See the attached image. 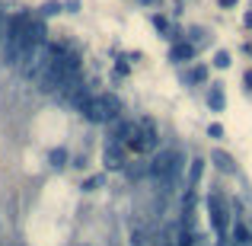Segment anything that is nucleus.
<instances>
[{
  "label": "nucleus",
  "instance_id": "f257e3e1",
  "mask_svg": "<svg viewBox=\"0 0 252 246\" xmlns=\"http://www.w3.org/2000/svg\"><path fill=\"white\" fill-rule=\"evenodd\" d=\"M77 70H80V58H77L67 45H45L42 61H38V70H35L38 90L42 93H58Z\"/></svg>",
  "mask_w": 252,
  "mask_h": 246
},
{
  "label": "nucleus",
  "instance_id": "f03ea898",
  "mask_svg": "<svg viewBox=\"0 0 252 246\" xmlns=\"http://www.w3.org/2000/svg\"><path fill=\"white\" fill-rule=\"evenodd\" d=\"M26 26H29V13H13V16H6L3 42H0V55H3L6 64H16L19 48L26 45Z\"/></svg>",
  "mask_w": 252,
  "mask_h": 246
},
{
  "label": "nucleus",
  "instance_id": "7ed1b4c3",
  "mask_svg": "<svg viewBox=\"0 0 252 246\" xmlns=\"http://www.w3.org/2000/svg\"><path fill=\"white\" fill-rule=\"evenodd\" d=\"M118 115H122V103H118V96H112V93L93 96V103L83 109V118L93 122V125H109V122H115Z\"/></svg>",
  "mask_w": 252,
  "mask_h": 246
},
{
  "label": "nucleus",
  "instance_id": "20e7f679",
  "mask_svg": "<svg viewBox=\"0 0 252 246\" xmlns=\"http://www.w3.org/2000/svg\"><path fill=\"white\" fill-rule=\"evenodd\" d=\"M61 96H64V103H67V105H74L77 112H83L86 105L93 103V90H90V86H86V83H83L77 74H74L67 83L61 86Z\"/></svg>",
  "mask_w": 252,
  "mask_h": 246
},
{
  "label": "nucleus",
  "instance_id": "39448f33",
  "mask_svg": "<svg viewBox=\"0 0 252 246\" xmlns=\"http://www.w3.org/2000/svg\"><path fill=\"white\" fill-rule=\"evenodd\" d=\"M208 211H211V227L217 230L220 237H227L230 230V205L220 192H211L208 195Z\"/></svg>",
  "mask_w": 252,
  "mask_h": 246
},
{
  "label": "nucleus",
  "instance_id": "423d86ee",
  "mask_svg": "<svg viewBox=\"0 0 252 246\" xmlns=\"http://www.w3.org/2000/svg\"><path fill=\"white\" fill-rule=\"evenodd\" d=\"M125 147L134 150V154H147V150L157 147V135H154V122H137V128L131 131V138L125 141Z\"/></svg>",
  "mask_w": 252,
  "mask_h": 246
},
{
  "label": "nucleus",
  "instance_id": "0eeeda50",
  "mask_svg": "<svg viewBox=\"0 0 252 246\" xmlns=\"http://www.w3.org/2000/svg\"><path fill=\"white\" fill-rule=\"evenodd\" d=\"M102 160H105V166H109V170H122V166H125V154H122V144L109 141V147H105Z\"/></svg>",
  "mask_w": 252,
  "mask_h": 246
},
{
  "label": "nucleus",
  "instance_id": "6e6552de",
  "mask_svg": "<svg viewBox=\"0 0 252 246\" xmlns=\"http://www.w3.org/2000/svg\"><path fill=\"white\" fill-rule=\"evenodd\" d=\"M169 58H172V61H191V58H195V45L176 42V45H172V51H169Z\"/></svg>",
  "mask_w": 252,
  "mask_h": 246
},
{
  "label": "nucleus",
  "instance_id": "1a4fd4ad",
  "mask_svg": "<svg viewBox=\"0 0 252 246\" xmlns=\"http://www.w3.org/2000/svg\"><path fill=\"white\" fill-rule=\"evenodd\" d=\"M208 105H211L214 112H223V105H227V96H223L220 86H211V93H208Z\"/></svg>",
  "mask_w": 252,
  "mask_h": 246
},
{
  "label": "nucleus",
  "instance_id": "9d476101",
  "mask_svg": "<svg viewBox=\"0 0 252 246\" xmlns=\"http://www.w3.org/2000/svg\"><path fill=\"white\" fill-rule=\"evenodd\" d=\"M48 163H51V170H64V166H67V150L64 147H51Z\"/></svg>",
  "mask_w": 252,
  "mask_h": 246
},
{
  "label": "nucleus",
  "instance_id": "9b49d317",
  "mask_svg": "<svg viewBox=\"0 0 252 246\" xmlns=\"http://www.w3.org/2000/svg\"><path fill=\"white\" fill-rule=\"evenodd\" d=\"M233 237H236V246H249V243H252V230L246 227V224H236Z\"/></svg>",
  "mask_w": 252,
  "mask_h": 246
},
{
  "label": "nucleus",
  "instance_id": "f8f14e48",
  "mask_svg": "<svg viewBox=\"0 0 252 246\" xmlns=\"http://www.w3.org/2000/svg\"><path fill=\"white\" fill-rule=\"evenodd\" d=\"M201 80H208V68L204 64H198V68H191L185 74V83H201Z\"/></svg>",
  "mask_w": 252,
  "mask_h": 246
},
{
  "label": "nucleus",
  "instance_id": "ddd939ff",
  "mask_svg": "<svg viewBox=\"0 0 252 246\" xmlns=\"http://www.w3.org/2000/svg\"><path fill=\"white\" fill-rule=\"evenodd\" d=\"M201 173H204V160L198 157V160H191V170H189V185H198Z\"/></svg>",
  "mask_w": 252,
  "mask_h": 246
},
{
  "label": "nucleus",
  "instance_id": "4468645a",
  "mask_svg": "<svg viewBox=\"0 0 252 246\" xmlns=\"http://www.w3.org/2000/svg\"><path fill=\"white\" fill-rule=\"evenodd\" d=\"M214 163L220 166L223 173H236V166H233V160H230V157L223 154V150H217V154H214Z\"/></svg>",
  "mask_w": 252,
  "mask_h": 246
},
{
  "label": "nucleus",
  "instance_id": "2eb2a0df",
  "mask_svg": "<svg viewBox=\"0 0 252 246\" xmlns=\"http://www.w3.org/2000/svg\"><path fill=\"white\" fill-rule=\"evenodd\" d=\"M55 13H61V3H58V0H48V3H42L38 16H42V19H48V16H55Z\"/></svg>",
  "mask_w": 252,
  "mask_h": 246
},
{
  "label": "nucleus",
  "instance_id": "dca6fc26",
  "mask_svg": "<svg viewBox=\"0 0 252 246\" xmlns=\"http://www.w3.org/2000/svg\"><path fill=\"white\" fill-rule=\"evenodd\" d=\"M102 182H105L102 176H93V179H86V182H83V192H96V189H99Z\"/></svg>",
  "mask_w": 252,
  "mask_h": 246
},
{
  "label": "nucleus",
  "instance_id": "f3484780",
  "mask_svg": "<svg viewBox=\"0 0 252 246\" xmlns=\"http://www.w3.org/2000/svg\"><path fill=\"white\" fill-rule=\"evenodd\" d=\"M214 68H230V55L227 51H217L214 55Z\"/></svg>",
  "mask_w": 252,
  "mask_h": 246
},
{
  "label": "nucleus",
  "instance_id": "a211bd4d",
  "mask_svg": "<svg viewBox=\"0 0 252 246\" xmlns=\"http://www.w3.org/2000/svg\"><path fill=\"white\" fill-rule=\"evenodd\" d=\"M154 26H157V29H160V32H166V35H169V23H166V19H163V16H154Z\"/></svg>",
  "mask_w": 252,
  "mask_h": 246
},
{
  "label": "nucleus",
  "instance_id": "6ab92c4d",
  "mask_svg": "<svg viewBox=\"0 0 252 246\" xmlns=\"http://www.w3.org/2000/svg\"><path fill=\"white\" fill-rule=\"evenodd\" d=\"M208 135H211V138H223V128H220V125H211Z\"/></svg>",
  "mask_w": 252,
  "mask_h": 246
},
{
  "label": "nucleus",
  "instance_id": "aec40b11",
  "mask_svg": "<svg viewBox=\"0 0 252 246\" xmlns=\"http://www.w3.org/2000/svg\"><path fill=\"white\" fill-rule=\"evenodd\" d=\"M3 29H6V13L0 10V42H3Z\"/></svg>",
  "mask_w": 252,
  "mask_h": 246
},
{
  "label": "nucleus",
  "instance_id": "412c9836",
  "mask_svg": "<svg viewBox=\"0 0 252 246\" xmlns=\"http://www.w3.org/2000/svg\"><path fill=\"white\" fill-rule=\"evenodd\" d=\"M144 3H154V0H144Z\"/></svg>",
  "mask_w": 252,
  "mask_h": 246
}]
</instances>
